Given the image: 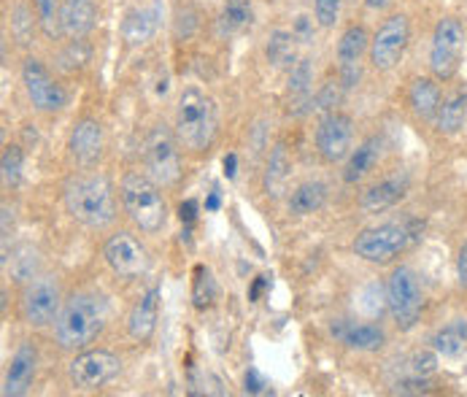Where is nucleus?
Listing matches in <instances>:
<instances>
[{
    "instance_id": "1",
    "label": "nucleus",
    "mask_w": 467,
    "mask_h": 397,
    "mask_svg": "<svg viewBox=\"0 0 467 397\" xmlns=\"http://www.w3.org/2000/svg\"><path fill=\"white\" fill-rule=\"evenodd\" d=\"M106 322H109V300L100 292L81 289L73 292L63 303V311L55 322V338L60 349L81 351L89 343H95V338L106 330Z\"/></svg>"
},
{
    "instance_id": "2",
    "label": "nucleus",
    "mask_w": 467,
    "mask_h": 397,
    "mask_svg": "<svg viewBox=\"0 0 467 397\" xmlns=\"http://www.w3.org/2000/svg\"><path fill=\"white\" fill-rule=\"evenodd\" d=\"M66 211L84 227L103 230L117 219L114 187L106 176H76L63 190Z\"/></svg>"
},
{
    "instance_id": "3",
    "label": "nucleus",
    "mask_w": 467,
    "mask_h": 397,
    "mask_svg": "<svg viewBox=\"0 0 467 397\" xmlns=\"http://www.w3.org/2000/svg\"><path fill=\"white\" fill-rule=\"evenodd\" d=\"M173 132L179 143L190 151H205L219 132V109L216 100L201 87H187L176 103Z\"/></svg>"
},
{
    "instance_id": "4",
    "label": "nucleus",
    "mask_w": 467,
    "mask_h": 397,
    "mask_svg": "<svg viewBox=\"0 0 467 397\" xmlns=\"http://www.w3.org/2000/svg\"><path fill=\"white\" fill-rule=\"evenodd\" d=\"M122 205L128 211V216L133 219V225L146 233V235H157L165 222H168V203L160 193V184L154 179H149L146 173H128L122 179L119 187Z\"/></svg>"
},
{
    "instance_id": "5",
    "label": "nucleus",
    "mask_w": 467,
    "mask_h": 397,
    "mask_svg": "<svg viewBox=\"0 0 467 397\" xmlns=\"http://www.w3.org/2000/svg\"><path fill=\"white\" fill-rule=\"evenodd\" d=\"M467 30L465 22L457 16H443L438 19L432 30V44H430V70L438 81H451L465 57Z\"/></svg>"
},
{
    "instance_id": "6",
    "label": "nucleus",
    "mask_w": 467,
    "mask_h": 397,
    "mask_svg": "<svg viewBox=\"0 0 467 397\" xmlns=\"http://www.w3.org/2000/svg\"><path fill=\"white\" fill-rule=\"evenodd\" d=\"M179 138L165 125H154L143 138V168L146 176L160 187H171L182 179V154Z\"/></svg>"
},
{
    "instance_id": "7",
    "label": "nucleus",
    "mask_w": 467,
    "mask_h": 397,
    "mask_svg": "<svg viewBox=\"0 0 467 397\" xmlns=\"http://www.w3.org/2000/svg\"><path fill=\"white\" fill-rule=\"evenodd\" d=\"M413 241V230L408 222H387L379 227H368L354 238V255L362 257L365 263H392L395 257H400L402 252L410 246Z\"/></svg>"
},
{
    "instance_id": "8",
    "label": "nucleus",
    "mask_w": 467,
    "mask_h": 397,
    "mask_svg": "<svg viewBox=\"0 0 467 397\" xmlns=\"http://www.w3.org/2000/svg\"><path fill=\"white\" fill-rule=\"evenodd\" d=\"M387 308H389L395 325L402 332L413 330L419 325V319H421L424 292H421L419 276L408 265L395 267L389 281H387Z\"/></svg>"
},
{
    "instance_id": "9",
    "label": "nucleus",
    "mask_w": 467,
    "mask_h": 397,
    "mask_svg": "<svg viewBox=\"0 0 467 397\" xmlns=\"http://www.w3.org/2000/svg\"><path fill=\"white\" fill-rule=\"evenodd\" d=\"M122 373V360L109 349H87L67 365V379L81 392H95Z\"/></svg>"
},
{
    "instance_id": "10",
    "label": "nucleus",
    "mask_w": 467,
    "mask_h": 397,
    "mask_svg": "<svg viewBox=\"0 0 467 397\" xmlns=\"http://www.w3.org/2000/svg\"><path fill=\"white\" fill-rule=\"evenodd\" d=\"M63 311V289L55 276H36L22 292V319L30 328H49Z\"/></svg>"
},
{
    "instance_id": "11",
    "label": "nucleus",
    "mask_w": 467,
    "mask_h": 397,
    "mask_svg": "<svg viewBox=\"0 0 467 397\" xmlns=\"http://www.w3.org/2000/svg\"><path fill=\"white\" fill-rule=\"evenodd\" d=\"M410 44V19L405 14H392L381 22L376 36L370 38V66L376 70H392L398 68L405 49Z\"/></svg>"
},
{
    "instance_id": "12",
    "label": "nucleus",
    "mask_w": 467,
    "mask_h": 397,
    "mask_svg": "<svg viewBox=\"0 0 467 397\" xmlns=\"http://www.w3.org/2000/svg\"><path fill=\"white\" fill-rule=\"evenodd\" d=\"M22 84H25V92H27L30 103L44 114L63 111L67 106L66 87L49 73V68L44 66L41 60H36V57H27L22 63Z\"/></svg>"
},
{
    "instance_id": "13",
    "label": "nucleus",
    "mask_w": 467,
    "mask_h": 397,
    "mask_svg": "<svg viewBox=\"0 0 467 397\" xmlns=\"http://www.w3.org/2000/svg\"><path fill=\"white\" fill-rule=\"evenodd\" d=\"M103 257L109 267L122 276V278H135V276H143L146 267H149V257H146V249L143 244L130 235V233H117L106 241L103 246Z\"/></svg>"
},
{
    "instance_id": "14",
    "label": "nucleus",
    "mask_w": 467,
    "mask_h": 397,
    "mask_svg": "<svg viewBox=\"0 0 467 397\" xmlns=\"http://www.w3.org/2000/svg\"><path fill=\"white\" fill-rule=\"evenodd\" d=\"M365 52H370V36L362 25H351L343 30L337 47H335V57H337V76H340V87L351 89L359 81V63L365 57Z\"/></svg>"
},
{
    "instance_id": "15",
    "label": "nucleus",
    "mask_w": 467,
    "mask_h": 397,
    "mask_svg": "<svg viewBox=\"0 0 467 397\" xmlns=\"http://www.w3.org/2000/svg\"><path fill=\"white\" fill-rule=\"evenodd\" d=\"M351 143H354V122L348 114L330 111L319 128H317V149L327 162H340L351 154Z\"/></svg>"
},
{
    "instance_id": "16",
    "label": "nucleus",
    "mask_w": 467,
    "mask_h": 397,
    "mask_svg": "<svg viewBox=\"0 0 467 397\" xmlns=\"http://www.w3.org/2000/svg\"><path fill=\"white\" fill-rule=\"evenodd\" d=\"M36 371H38V351L33 343H22L14 357H11V365L5 371V379H3V395L5 397H22L30 392L33 387V379H36Z\"/></svg>"
},
{
    "instance_id": "17",
    "label": "nucleus",
    "mask_w": 467,
    "mask_h": 397,
    "mask_svg": "<svg viewBox=\"0 0 467 397\" xmlns=\"http://www.w3.org/2000/svg\"><path fill=\"white\" fill-rule=\"evenodd\" d=\"M106 149V135H103V125L98 120H81L76 122V128L70 132V154L81 168H92L100 162Z\"/></svg>"
},
{
    "instance_id": "18",
    "label": "nucleus",
    "mask_w": 467,
    "mask_h": 397,
    "mask_svg": "<svg viewBox=\"0 0 467 397\" xmlns=\"http://www.w3.org/2000/svg\"><path fill=\"white\" fill-rule=\"evenodd\" d=\"M410 190V179L408 173H395V176H387L381 179L379 184L368 187L359 198V205L365 214H381V211H389L400 203Z\"/></svg>"
},
{
    "instance_id": "19",
    "label": "nucleus",
    "mask_w": 467,
    "mask_h": 397,
    "mask_svg": "<svg viewBox=\"0 0 467 397\" xmlns=\"http://www.w3.org/2000/svg\"><path fill=\"white\" fill-rule=\"evenodd\" d=\"M443 103V92L435 76H416L408 87V106L421 122H435Z\"/></svg>"
},
{
    "instance_id": "20",
    "label": "nucleus",
    "mask_w": 467,
    "mask_h": 397,
    "mask_svg": "<svg viewBox=\"0 0 467 397\" xmlns=\"http://www.w3.org/2000/svg\"><path fill=\"white\" fill-rule=\"evenodd\" d=\"M157 319H160V289L151 287L146 295H140V300L133 306L130 317H128V332L138 343L151 340V335L157 332Z\"/></svg>"
},
{
    "instance_id": "21",
    "label": "nucleus",
    "mask_w": 467,
    "mask_h": 397,
    "mask_svg": "<svg viewBox=\"0 0 467 397\" xmlns=\"http://www.w3.org/2000/svg\"><path fill=\"white\" fill-rule=\"evenodd\" d=\"M333 335L357 351H379L387 343V332L373 322H335Z\"/></svg>"
},
{
    "instance_id": "22",
    "label": "nucleus",
    "mask_w": 467,
    "mask_h": 397,
    "mask_svg": "<svg viewBox=\"0 0 467 397\" xmlns=\"http://www.w3.org/2000/svg\"><path fill=\"white\" fill-rule=\"evenodd\" d=\"M95 25H98L95 0H63L60 27L66 38H87Z\"/></svg>"
},
{
    "instance_id": "23",
    "label": "nucleus",
    "mask_w": 467,
    "mask_h": 397,
    "mask_svg": "<svg viewBox=\"0 0 467 397\" xmlns=\"http://www.w3.org/2000/svg\"><path fill=\"white\" fill-rule=\"evenodd\" d=\"M384 151V138L381 135H370L365 138L357 149H351V154L346 157V168H343V182L346 184H357L359 179H365L381 160Z\"/></svg>"
},
{
    "instance_id": "24",
    "label": "nucleus",
    "mask_w": 467,
    "mask_h": 397,
    "mask_svg": "<svg viewBox=\"0 0 467 397\" xmlns=\"http://www.w3.org/2000/svg\"><path fill=\"white\" fill-rule=\"evenodd\" d=\"M467 125V89H454L443 98L441 111L435 117V128L441 135H457Z\"/></svg>"
},
{
    "instance_id": "25",
    "label": "nucleus",
    "mask_w": 467,
    "mask_h": 397,
    "mask_svg": "<svg viewBox=\"0 0 467 397\" xmlns=\"http://www.w3.org/2000/svg\"><path fill=\"white\" fill-rule=\"evenodd\" d=\"M327 203V184L325 182H303L289 195V214L292 216H311Z\"/></svg>"
},
{
    "instance_id": "26",
    "label": "nucleus",
    "mask_w": 467,
    "mask_h": 397,
    "mask_svg": "<svg viewBox=\"0 0 467 397\" xmlns=\"http://www.w3.org/2000/svg\"><path fill=\"white\" fill-rule=\"evenodd\" d=\"M157 33V11L154 8H133L122 22V36L130 47H143Z\"/></svg>"
},
{
    "instance_id": "27",
    "label": "nucleus",
    "mask_w": 467,
    "mask_h": 397,
    "mask_svg": "<svg viewBox=\"0 0 467 397\" xmlns=\"http://www.w3.org/2000/svg\"><path fill=\"white\" fill-rule=\"evenodd\" d=\"M430 346L443 354V357H460L467 349V319H451L449 325H443L441 330L430 338Z\"/></svg>"
},
{
    "instance_id": "28",
    "label": "nucleus",
    "mask_w": 467,
    "mask_h": 397,
    "mask_svg": "<svg viewBox=\"0 0 467 397\" xmlns=\"http://www.w3.org/2000/svg\"><path fill=\"white\" fill-rule=\"evenodd\" d=\"M265 57L273 68H292L297 63V36L292 30H273L267 36Z\"/></svg>"
},
{
    "instance_id": "29",
    "label": "nucleus",
    "mask_w": 467,
    "mask_h": 397,
    "mask_svg": "<svg viewBox=\"0 0 467 397\" xmlns=\"http://www.w3.org/2000/svg\"><path fill=\"white\" fill-rule=\"evenodd\" d=\"M311 84H314L311 60H297L295 66L289 68V84H286V95H289V103L295 106V111H300V106L311 103V98H314Z\"/></svg>"
},
{
    "instance_id": "30",
    "label": "nucleus",
    "mask_w": 467,
    "mask_h": 397,
    "mask_svg": "<svg viewBox=\"0 0 467 397\" xmlns=\"http://www.w3.org/2000/svg\"><path fill=\"white\" fill-rule=\"evenodd\" d=\"M38 265H41V257H38V249H33L30 244H22L16 246L14 252H8L3 267H8L11 278L19 281V284H27L38 276Z\"/></svg>"
},
{
    "instance_id": "31",
    "label": "nucleus",
    "mask_w": 467,
    "mask_h": 397,
    "mask_svg": "<svg viewBox=\"0 0 467 397\" xmlns=\"http://www.w3.org/2000/svg\"><path fill=\"white\" fill-rule=\"evenodd\" d=\"M252 22H254V5H252V0H224L222 16H219L222 33L235 36V33L246 30Z\"/></svg>"
},
{
    "instance_id": "32",
    "label": "nucleus",
    "mask_w": 467,
    "mask_h": 397,
    "mask_svg": "<svg viewBox=\"0 0 467 397\" xmlns=\"http://www.w3.org/2000/svg\"><path fill=\"white\" fill-rule=\"evenodd\" d=\"M289 154H286V146L278 143L273 151H270V160H267V171H265V193L270 198H278L286 187V179H289Z\"/></svg>"
},
{
    "instance_id": "33",
    "label": "nucleus",
    "mask_w": 467,
    "mask_h": 397,
    "mask_svg": "<svg viewBox=\"0 0 467 397\" xmlns=\"http://www.w3.org/2000/svg\"><path fill=\"white\" fill-rule=\"evenodd\" d=\"M60 8H63V0H36V19H38L41 33H44L49 41H57V38L63 36V27H60Z\"/></svg>"
},
{
    "instance_id": "34",
    "label": "nucleus",
    "mask_w": 467,
    "mask_h": 397,
    "mask_svg": "<svg viewBox=\"0 0 467 397\" xmlns=\"http://www.w3.org/2000/svg\"><path fill=\"white\" fill-rule=\"evenodd\" d=\"M0 171H3L5 187H16L22 182V171H25V149L16 143H8L0 157Z\"/></svg>"
},
{
    "instance_id": "35",
    "label": "nucleus",
    "mask_w": 467,
    "mask_h": 397,
    "mask_svg": "<svg viewBox=\"0 0 467 397\" xmlns=\"http://www.w3.org/2000/svg\"><path fill=\"white\" fill-rule=\"evenodd\" d=\"M33 33H36V22H33V11L19 3L14 11H11V38L19 44V47H30L33 44Z\"/></svg>"
},
{
    "instance_id": "36",
    "label": "nucleus",
    "mask_w": 467,
    "mask_h": 397,
    "mask_svg": "<svg viewBox=\"0 0 467 397\" xmlns=\"http://www.w3.org/2000/svg\"><path fill=\"white\" fill-rule=\"evenodd\" d=\"M89 57H92V47L84 38H73L66 49L57 55V66L66 73H73V70H81V68L87 66Z\"/></svg>"
},
{
    "instance_id": "37",
    "label": "nucleus",
    "mask_w": 467,
    "mask_h": 397,
    "mask_svg": "<svg viewBox=\"0 0 467 397\" xmlns=\"http://www.w3.org/2000/svg\"><path fill=\"white\" fill-rule=\"evenodd\" d=\"M438 368V351H413L405 365H402V376H432Z\"/></svg>"
},
{
    "instance_id": "38",
    "label": "nucleus",
    "mask_w": 467,
    "mask_h": 397,
    "mask_svg": "<svg viewBox=\"0 0 467 397\" xmlns=\"http://www.w3.org/2000/svg\"><path fill=\"white\" fill-rule=\"evenodd\" d=\"M340 3L343 0H314V19L319 22V27H333L340 14Z\"/></svg>"
},
{
    "instance_id": "39",
    "label": "nucleus",
    "mask_w": 467,
    "mask_h": 397,
    "mask_svg": "<svg viewBox=\"0 0 467 397\" xmlns=\"http://www.w3.org/2000/svg\"><path fill=\"white\" fill-rule=\"evenodd\" d=\"M430 376H405L395 384V395H424L430 392Z\"/></svg>"
},
{
    "instance_id": "40",
    "label": "nucleus",
    "mask_w": 467,
    "mask_h": 397,
    "mask_svg": "<svg viewBox=\"0 0 467 397\" xmlns=\"http://www.w3.org/2000/svg\"><path fill=\"white\" fill-rule=\"evenodd\" d=\"M335 103H337V87L335 84H327L325 89H319V95L314 98V106L322 109V111H335Z\"/></svg>"
},
{
    "instance_id": "41",
    "label": "nucleus",
    "mask_w": 467,
    "mask_h": 397,
    "mask_svg": "<svg viewBox=\"0 0 467 397\" xmlns=\"http://www.w3.org/2000/svg\"><path fill=\"white\" fill-rule=\"evenodd\" d=\"M14 211L8 208V205H3V260L8 257V238H11V233H14V216H11Z\"/></svg>"
},
{
    "instance_id": "42",
    "label": "nucleus",
    "mask_w": 467,
    "mask_h": 397,
    "mask_svg": "<svg viewBox=\"0 0 467 397\" xmlns=\"http://www.w3.org/2000/svg\"><path fill=\"white\" fill-rule=\"evenodd\" d=\"M265 379L257 373V371H249L246 373V392H252V395H260V392H265Z\"/></svg>"
},
{
    "instance_id": "43",
    "label": "nucleus",
    "mask_w": 467,
    "mask_h": 397,
    "mask_svg": "<svg viewBox=\"0 0 467 397\" xmlns=\"http://www.w3.org/2000/svg\"><path fill=\"white\" fill-rule=\"evenodd\" d=\"M457 278H460V284L467 289V241L460 246V252H457Z\"/></svg>"
},
{
    "instance_id": "44",
    "label": "nucleus",
    "mask_w": 467,
    "mask_h": 397,
    "mask_svg": "<svg viewBox=\"0 0 467 397\" xmlns=\"http://www.w3.org/2000/svg\"><path fill=\"white\" fill-rule=\"evenodd\" d=\"M179 214H182V222H195V216H198V203H195V200L182 203V205H179Z\"/></svg>"
},
{
    "instance_id": "45",
    "label": "nucleus",
    "mask_w": 467,
    "mask_h": 397,
    "mask_svg": "<svg viewBox=\"0 0 467 397\" xmlns=\"http://www.w3.org/2000/svg\"><path fill=\"white\" fill-rule=\"evenodd\" d=\"M224 173H227L230 179L235 176V154H227V157H224Z\"/></svg>"
},
{
    "instance_id": "46",
    "label": "nucleus",
    "mask_w": 467,
    "mask_h": 397,
    "mask_svg": "<svg viewBox=\"0 0 467 397\" xmlns=\"http://www.w3.org/2000/svg\"><path fill=\"white\" fill-rule=\"evenodd\" d=\"M368 3V8H373V11H379V8H387L389 3H395V0H365Z\"/></svg>"
},
{
    "instance_id": "47",
    "label": "nucleus",
    "mask_w": 467,
    "mask_h": 397,
    "mask_svg": "<svg viewBox=\"0 0 467 397\" xmlns=\"http://www.w3.org/2000/svg\"><path fill=\"white\" fill-rule=\"evenodd\" d=\"M205 208H208V211H216V208H219V195H216V193H211V198L205 200Z\"/></svg>"
}]
</instances>
